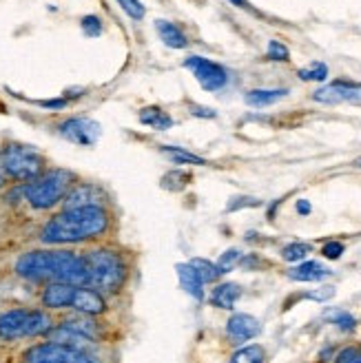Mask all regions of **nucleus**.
I'll return each instance as SVG.
<instances>
[{
  "label": "nucleus",
  "mask_w": 361,
  "mask_h": 363,
  "mask_svg": "<svg viewBox=\"0 0 361 363\" xmlns=\"http://www.w3.org/2000/svg\"><path fill=\"white\" fill-rule=\"evenodd\" d=\"M355 164H357V167L361 169V160H357V162H355Z\"/></svg>",
  "instance_id": "nucleus-40"
},
{
  "label": "nucleus",
  "mask_w": 361,
  "mask_h": 363,
  "mask_svg": "<svg viewBox=\"0 0 361 363\" xmlns=\"http://www.w3.org/2000/svg\"><path fill=\"white\" fill-rule=\"evenodd\" d=\"M78 286L71 284H45L43 293H40V306L45 311H65L71 308Z\"/></svg>",
  "instance_id": "nucleus-12"
},
{
  "label": "nucleus",
  "mask_w": 361,
  "mask_h": 363,
  "mask_svg": "<svg viewBox=\"0 0 361 363\" xmlns=\"http://www.w3.org/2000/svg\"><path fill=\"white\" fill-rule=\"evenodd\" d=\"M29 317H31V308H11V311L0 315V339L3 341L29 339Z\"/></svg>",
  "instance_id": "nucleus-10"
},
{
  "label": "nucleus",
  "mask_w": 361,
  "mask_h": 363,
  "mask_svg": "<svg viewBox=\"0 0 361 363\" xmlns=\"http://www.w3.org/2000/svg\"><path fill=\"white\" fill-rule=\"evenodd\" d=\"M58 133L78 147H94L100 138V124L91 118H69L58 124Z\"/></svg>",
  "instance_id": "nucleus-7"
},
{
  "label": "nucleus",
  "mask_w": 361,
  "mask_h": 363,
  "mask_svg": "<svg viewBox=\"0 0 361 363\" xmlns=\"http://www.w3.org/2000/svg\"><path fill=\"white\" fill-rule=\"evenodd\" d=\"M193 268H195V272L200 275V279L204 281V284H213V281H218L220 277H222V272H220V268H218V264H213V262H206V259H191L189 262Z\"/></svg>",
  "instance_id": "nucleus-22"
},
{
  "label": "nucleus",
  "mask_w": 361,
  "mask_h": 363,
  "mask_svg": "<svg viewBox=\"0 0 361 363\" xmlns=\"http://www.w3.org/2000/svg\"><path fill=\"white\" fill-rule=\"evenodd\" d=\"M140 122L144 126H151V129L155 131H167L173 126V118L169 113L162 111L160 106H147V108H142L140 111Z\"/></svg>",
  "instance_id": "nucleus-20"
},
{
  "label": "nucleus",
  "mask_w": 361,
  "mask_h": 363,
  "mask_svg": "<svg viewBox=\"0 0 361 363\" xmlns=\"http://www.w3.org/2000/svg\"><path fill=\"white\" fill-rule=\"evenodd\" d=\"M80 206H104V193L96 184H74V189L62 199V208Z\"/></svg>",
  "instance_id": "nucleus-13"
},
{
  "label": "nucleus",
  "mask_w": 361,
  "mask_h": 363,
  "mask_svg": "<svg viewBox=\"0 0 361 363\" xmlns=\"http://www.w3.org/2000/svg\"><path fill=\"white\" fill-rule=\"evenodd\" d=\"M328 275H331V270L326 266H321L319 262H304L288 272V277L295 281H321Z\"/></svg>",
  "instance_id": "nucleus-17"
},
{
  "label": "nucleus",
  "mask_w": 361,
  "mask_h": 363,
  "mask_svg": "<svg viewBox=\"0 0 361 363\" xmlns=\"http://www.w3.org/2000/svg\"><path fill=\"white\" fill-rule=\"evenodd\" d=\"M5 171L16 182H33L45 173V157L27 144H7L3 149Z\"/></svg>",
  "instance_id": "nucleus-5"
},
{
  "label": "nucleus",
  "mask_w": 361,
  "mask_h": 363,
  "mask_svg": "<svg viewBox=\"0 0 361 363\" xmlns=\"http://www.w3.org/2000/svg\"><path fill=\"white\" fill-rule=\"evenodd\" d=\"M311 252V246L309 244H301V242H295V244H288L284 250H282V257L286 262H301L306 255Z\"/></svg>",
  "instance_id": "nucleus-25"
},
{
  "label": "nucleus",
  "mask_w": 361,
  "mask_h": 363,
  "mask_svg": "<svg viewBox=\"0 0 361 363\" xmlns=\"http://www.w3.org/2000/svg\"><path fill=\"white\" fill-rule=\"evenodd\" d=\"M321 255L328 257V259H339L341 255H344V244H341V242H328L326 246L321 248Z\"/></svg>",
  "instance_id": "nucleus-31"
},
{
  "label": "nucleus",
  "mask_w": 361,
  "mask_h": 363,
  "mask_svg": "<svg viewBox=\"0 0 361 363\" xmlns=\"http://www.w3.org/2000/svg\"><path fill=\"white\" fill-rule=\"evenodd\" d=\"M7 179H9V175H7V171H5V162H3V151H0V189H3V186L7 184Z\"/></svg>",
  "instance_id": "nucleus-37"
},
{
  "label": "nucleus",
  "mask_w": 361,
  "mask_h": 363,
  "mask_svg": "<svg viewBox=\"0 0 361 363\" xmlns=\"http://www.w3.org/2000/svg\"><path fill=\"white\" fill-rule=\"evenodd\" d=\"M286 96H288L286 89H252V91H248L244 100L248 106L262 108V106H270V104L279 102Z\"/></svg>",
  "instance_id": "nucleus-19"
},
{
  "label": "nucleus",
  "mask_w": 361,
  "mask_h": 363,
  "mask_svg": "<svg viewBox=\"0 0 361 363\" xmlns=\"http://www.w3.org/2000/svg\"><path fill=\"white\" fill-rule=\"evenodd\" d=\"M262 330V325L260 321L252 317V315H246V313H238V315H233L228 321H226V335L228 339L233 341H248V339H255Z\"/></svg>",
  "instance_id": "nucleus-14"
},
{
  "label": "nucleus",
  "mask_w": 361,
  "mask_h": 363,
  "mask_svg": "<svg viewBox=\"0 0 361 363\" xmlns=\"http://www.w3.org/2000/svg\"><path fill=\"white\" fill-rule=\"evenodd\" d=\"M266 56L270 60H277V62H288V60H291V51H288V47H284L282 43L270 40L268 49H266Z\"/></svg>",
  "instance_id": "nucleus-26"
},
{
  "label": "nucleus",
  "mask_w": 361,
  "mask_h": 363,
  "mask_svg": "<svg viewBox=\"0 0 361 363\" xmlns=\"http://www.w3.org/2000/svg\"><path fill=\"white\" fill-rule=\"evenodd\" d=\"M74 363H100V359L96 354H91L89 350H76Z\"/></svg>",
  "instance_id": "nucleus-33"
},
{
  "label": "nucleus",
  "mask_w": 361,
  "mask_h": 363,
  "mask_svg": "<svg viewBox=\"0 0 361 363\" xmlns=\"http://www.w3.org/2000/svg\"><path fill=\"white\" fill-rule=\"evenodd\" d=\"M315 102L321 104H341V102H359L361 100V84L348 82V80H337L326 86L317 89L313 94Z\"/></svg>",
  "instance_id": "nucleus-9"
},
{
  "label": "nucleus",
  "mask_w": 361,
  "mask_h": 363,
  "mask_svg": "<svg viewBox=\"0 0 361 363\" xmlns=\"http://www.w3.org/2000/svg\"><path fill=\"white\" fill-rule=\"evenodd\" d=\"M242 259V252L238 250V248H231V250H226L224 255L220 257V262H218V268H220V272L224 275V272H228L233 266H235L238 262Z\"/></svg>",
  "instance_id": "nucleus-29"
},
{
  "label": "nucleus",
  "mask_w": 361,
  "mask_h": 363,
  "mask_svg": "<svg viewBox=\"0 0 361 363\" xmlns=\"http://www.w3.org/2000/svg\"><path fill=\"white\" fill-rule=\"evenodd\" d=\"M184 69H189L191 74L195 76V80L200 82V86L204 91H209V94H215V91H222L231 76H228V71L218 65V62H213L209 58H202V56H189L184 60Z\"/></svg>",
  "instance_id": "nucleus-6"
},
{
  "label": "nucleus",
  "mask_w": 361,
  "mask_h": 363,
  "mask_svg": "<svg viewBox=\"0 0 361 363\" xmlns=\"http://www.w3.org/2000/svg\"><path fill=\"white\" fill-rule=\"evenodd\" d=\"M231 3L235 5V7H242V9H246V7H248V3H246V0H231Z\"/></svg>",
  "instance_id": "nucleus-39"
},
{
  "label": "nucleus",
  "mask_w": 361,
  "mask_h": 363,
  "mask_svg": "<svg viewBox=\"0 0 361 363\" xmlns=\"http://www.w3.org/2000/svg\"><path fill=\"white\" fill-rule=\"evenodd\" d=\"M333 295H335V288H333V286H326V290H317V293H311L309 297H311V299L323 301V299H328V297H333Z\"/></svg>",
  "instance_id": "nucleus-34"
},
{
  "label": "nucleus",
  "mask_w": 361,
  "mask_h": 363,
  "mask_svg": "<svg viewBox=\"0 0 361 363\" xmlns=\"http://www.w3.org/2000/svg\"><path fill=\"white\" fill-rule=\"evenodd\" d=\"M328 78V67L323 62H315L306 69H299V80L304 82H323Z\"/></svg>",
  "instance_id": "nucleus-24"
},
{
  "label": "nucleus",
  "mask_w": 361,
  "mask_h": 363,
  "mask_svg": "<svg viewBox=\"0 0 361 363\" xmlns=\"http://www.w3.org/2000/svg\"><path fill=\"white\" fill-rule=\"evenodd\" d=\"M76 348L62 346L56 341L35 343L21 357V363H74Z\"/></svg>",
  "instance_id": "nucleus-8"
},
{
  "label": "nucleus",
  "mask_w": 361,
  "mask_h": 363,
  "mask_svg": "<svg viewBox=\"0 0 361 363\" xmlns=\"http://www.w3.org/2000/svg\"><path fill=\"white\" fill-rule=\"evenodd\" d=\"M335 325H337V328H341V330H352L355 328V317H350L348 313H337L335 315Z\"/></svg>",
  "instance_id": "nucleus-32"
},
{
  "label": "nucleus",
  "mask_w": 361,
  "mask_h": 363,
  "mask_svg": "<svg viewBox=\"0 0 361 363\" xmlns=\"http://www.w3.org/2000/svg\"><path fill=\"white\" fill-rule=\"evenodd\" d=\"M155 29H157L160 40L165 43L167 47H171V49H187L189 47L187 33L179 29L175 23H171V21H155Z\"/></svg>",
  "instance_id": "nucleus-15"
},
{
  "label": "nucleus",
  "mask_w": 361,
  "mask_h": 363,
  "mask_svg": "<svg viewBox=\"0 0 361 363\" xmlns=\"http://www.w3.org/2000/svg\"><path fill=\"white\" fill-rule=\"evenodd\" d=\"M193 116H197V118H215V111H213V108L195 106V108H193Z\"/></svg>",
  "instance_id": "nucleus-36"
},
{
  "label": "nucleus",
  "mask_w": 361,
  "mask_h": 363,
  "mask_svg": "<svg viewBox=\"0 0 361 363\" xmlns=\"http://www.w3.org/2000/svg\"><path fill=\"white\" fill-rule=\"evenodd\" d=\"M89 266V288L102 295H118L129 279V264L113 248H91L84 252Z\"/></svg>",
  "instance_id": "nucleus-3"
},
{
  "label": "nucleus",
  "mask_w": 361,
  "mask_h": 363,
  "mask_svg": "<svg viewBox=\"0 0 361 363\" xmlns=\"http://www.w3.org/2000/svg\"><path fill=\"white\" fill-rule=\"evenodd\" d=\"M118 5L124 9L126 16H131L133 21H142L144 13H147V9H144V5L140 3V0H118Z\"/></svg>",
  "instance_id": "nucleus-27"
},
{
  "label": "nucleus",
  "mask_w": 361,
  "mask_h": 363,
  "mask_svg": "<svg viewBox=\"0 0 361 363\" xmlns=\"http://www.w3.org/2000/svg\"><path fill=\"white\" fill-rule=\"evenodd\" d=\"M175 268H177L179 284H182V288L187 290V293L193 295L195 299H204V281L195 272V268L191 264H177Z\"/></svg>",
  "instance_id": "nucleus-16"
},
{
  "label": "nucleus",
  "mask_w": 361,
  "mask_h": 363,
  "mask_svg": "<svg viewBox=\"0 0 361 363\" xmlns=\"http://www.w3.org/2000/svg\"><path fill=\"white\" fill-rule=\"evenodd\" d=\"M13 272L21 279L38 284H71L89 286V266L84 252L69 248H38L27 250L13 264Z\"/></svg>",
  "instance_id": "nucleus-1"
},
{
  "label": "nucleus",
  "mask_w": 361,
  "mask_h": 363,
  "mask_svg": "<svg viewBox=\"0 0 361 363\" xmlns=\"http://www.w3.org/2000/svg\"><path fill=\"white\" fill-rule=\"evenodd\" d=\"M38 104L40 106H47V108H62V106H67V100L65 98H60V100H43Z\"/></svg>",
  "instance_id": "nucleus-35"
},
{
  "label": "nucleus",
  "mask_w": 361,
  "mask_h": 363,
  "mask_svg": "<svg viewBox=\"0 0 361 363\" xmlns=\"http://www.w3.org/2000/svg\"><path fill=\"white\" fill-rule=\"evenodd\" d=\"M80 27H82L84 35H89V38H96V35L102 33V21L98 16H84L80 21Z\"/></svg>",
  "instance_id": "nucleus-28"
},
{
  "label": "nucleus",
  "mask_w": 361,
  "mask_h": 363,
  "mask_svg": "<svg viewBox=\"0 0 361 363\" xmlns=\"http://www.w3.org/2000/svg\"><path fill=\"white\" fill-rule=\"evenodd\" d=\"M335 363H361V350L359 348H344L337 354Z\"/></svg>",
  "instance_id": "nucleus-30"
},
{
  "label": "nucleus",
  "mask_w": 361,
  "mask_h": 363,
  "mask_svg": "<svg viewBox=\"0 0 361 363\" xmlns=\"http://www.w3.org/2000/svg\"><path fill=\"white\" fill-rule=\"evenodd\" d=\"M297 213L299 215H309L311 213V204L306 202V199H299V202H297Z\"/></svg>",
  "instance_id": "nucleus-38"
},
{
  "label": "nucleus",
  "mask_w": 361,
  "mask_h": 363,
  "mask_svg": "<svg viewBox=\"0 0 361 363\" xmlns=\"http://www.w3.org/2000/svg\"><path fill=\"white\" fill-rule=\"evenodd\" d=\"M242 295V288L238 284H220L218 288H213L211 293V303L215 308H226V311H231L233 306H235V301L240 299Z\"/></svg>",
  "instance_id": "nucleus-18"
},
{
  "label": "nucleus",
  "mask_w": 361,
  "mask_h": 363,
  "mask_svg": "<svg viewBox=\"0 0 361 363\" xmlns=\"http://www.w3.org/2000/svg\"><path fill=\"white\" fill-rule=\"evenodd\" d=\"M71 311H76L80 315H89V317H98L106 313V299L94 288L78 286L74 301H71Z\"/></svg>",
  "instance_id": "nucleus-11"
},
{
  "label": "nucleus",
  "mask_w": 361,
  "mask_h": 363,
  "mask_svg": "<svg viewBox=\"0 0 361 363\" xmlns=\"http://www.w3.org/2000/svg\"><path fill=\"white\" fill-rule=\"evenodd\" d=\"M266 361V350L262 346H246L233 354L231 363H264Z\"/></svg>",
  "instance_id": "nucleus-23"
},
{
  "label": "nucleus",
  "mask_w": 361,
  "mask_h": 363,
  "mask_svg": "<svg viewBox=\"0 0 361 363\" xmlns=\"http://www.w3.org/2000/svg\"><path fill=\"white\" fill-rule=\"evenodd\" d=\"M76 175L67 169H49L40 177H35L33 182H27L23 186V197L27 199V204L35 211H49L53 206H58L67 193L74 189Z\"/></svg>",
  "instance_id": "nucleus-4"
},
{
  "label": "nucleus",
  "mask_w": 361,
  "mask_h": 363,
  "mask_svg": "<svg viewBox=\"0 0 361 363\" xmlns=\"http://www.w3.org/2000/svg\"><path fill=\"white\" fill-rule=\"evenodd\" d=\"M162 153H167L171 157L173 164H195V167H204L206 162L200 157V155H195L182 147H162Z\"/></svg>",
  "instance_id": "nucleus-21"
},
{
  "label": "nucleus",
  "mask_w": 361,
  "mask_h": 363,
  "mask_svg": "<svg viewBox=\"0 0 361 363\" xmlns=\"http://www.w3.org/2000/svg\"><path fill=\"white\" fill-rule=\"evenodd\" d=\"M111 228V213L104 206L62 208L43 226L38 240L49 246L87 244L104 238Z\"/></svg>",
  "instance_id": "nucleus-2"
}]
</instances>
